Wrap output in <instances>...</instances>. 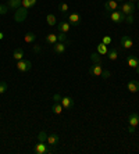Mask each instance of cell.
I'll return each mask as SVG.
<instances>
[{
  "instance_id": "37",
  "label": "cell",
  "mask_w": 139,
  "mask_h": 154,
  "mask_svg": "<svg viewBox=\"0 0 139 154\" xmlns=\"http://www.w3.org/2000/svg\"><path fill=\"white\" fill-rule=\"evenodd\" d=\"M135 126H131V125H128V132L129 133H134V132H135Z\"/></svg>"
},
{
  "instance_id": "24",
  "label": "cell",
  "mask_w": 139,
  "mask_h": 154,
  "mask_svg": "<svg viewBox=\"0 0 139 154\" xmlns=\"http://www.w3.org/2000/svg\"><path fill=\"white\" fill-rule=\"evenodd\" d=\"M107 58H109L110 61L117 60V58H118V51L115 50V49H113V50H110V51H107Z\"/></svg>"
},
{
  "instance_id": "31",
  "label": "cell",
  "mask_w": 139,
  "mask_h": 154,
  "mask_svg": "<svg viewBox=\"0 0 139 154\" xmlns=\"http://www.w3.org/2000/svg\"><path fill=\"white\" fill-rule=\"evenodd\" d=\"M134 21H135V20H134V14L125 15V22H127V24H129V25H131V24H134Z\"/></svg>"
},
{
  "instance_id": "2",
  "label": "cell",
  "mask_w": 139,
  "mask_h": 154,
  "mask_svg": "<svg viewBox=\"0 0 139 154\" xmlns=\"http://www.w3.org/2000/svg\"><path fill=\"white\" fill-rule=\"evenodd\" d=\"M31 68H32V63L29 60H20V61H17V69L20 72H28V71H31Z\"/></svg>"
},
{
  "instance_id": "13",
  "label": "cell",
  "mask_w": 139,
  "mask_h": 154,
  "mask_svg": "<svg viewBox=\"0 0 139 154\" xmlns=\"http://www.w3.org/2000/svg\"><path fill=\"white\" fill-rule=\"evenodd\" d=\"M61 106L64 108H67V110H70V108L74 107V100L71 97H63L61 99Z\"/></svg>"
},
{
  "instance_id": "14",
  "label": "cell",
  "mask_w": 139,
  "mask_h": 154,
  "mask_svg": "<svg viewBox=\"0 0 139 154\" xmlns=\"http://www.w3.org/2000/svg\"><path fill=\"white\" fill-rule=\"evenodd\" d=\"M46 142L50 144V146H57L58 144V135L57 133H50L49 136H47Z\"/></svg>"
},
{
  "instance_id": "36",
  "label": "cell",
  "mask_w": 139,
  "mask_h": 154,
  "mask_svg": "<svg viewBox=\"0 0 139 154\" xmlns=\"http://www.w3.org/2000/svg\"><path fill=\"white\" fill-rule=\"evenodd\" d=\"M40 50H42V47H40L39 45L33 46V53H40Z\"/></svg>"
},
{
  "instance_id": "32",
  "label": "cell",
  "mask_w": 139,
  "mask_h": 154,
  "mask_svg": "<svg viewBox=\"0 0 139 154\" xmlns=\"http://www.w3.org/2000/svg\"><path fill=\"white\" fill-rule=\"evenodd\" d=\"M100 76H103L104 79H107V78H110L111 76V72L109 71V69H103V72H102V75Z\"/></svg>"
},
{
  "instance_id": "10",
  "label": "cell",
  "mask_w": 139,
  "mask_h": 154,
  "mask_svg": "<svg viewBox=\"0 0 139 154\" xmlns=\"http://www.w3.org/2000/svg\"><path fill=\"white\" fill-rule=\"evenodd\" d=\"M128 125L135 126V128L139 125V115L136 114V112H132V114H129V117H128Z\"/></svg>"
},
{
  "instance_id": "33",
  "label": "cell",
  "mask_w": 139,
  "mask_h": 154,
  "mask_svg": "<svg viewBox=\"0 0 139 154\" xmlns=\"http://www.w3.org/2000/svg\"><path fill=\"white\" fill-rule=\"evenodd\" d=\"M22 7H25L27 10H29V8H32V6H31V3H29V0H22Z\"/></svg>"
},
{
  "instance_id": "16",
  "label": "cell",
  "mask_w": 139,
  "mask_h": 154,
  "mask_svg": "<svg viewBox=\"0 0 139 154\" xmlns=\"http://www.w3.org/2000/svg\"><path fill=\"white\" fill-rule=\"evenodd\" d=\"M128 65L131 68H136L139 65V58L136 56H129L128 57Z\"/></svg>"
},
{
  "instance_id": "19",
  "label": "cell",
  "mask_w": 139,
  "mask_h": 154,
  "mask_svg": "<svg viewBox=\"0 0 139 154\" xmlns=\"http://www.w3.org/2000/svg\"><path fill=\"white\" fill-rule=\"evenodd\" d=\"M63 110H64V107L61 106V103H54L53 106H52V111H53V114L60 115L61 112H63Z\"/></svg>"
},
{
  "instance_id": "30",
  "label": "cell",
  "mask_w": 139,
  "mask_h": 154,
  "mask_svg": "<svg viewBox=\"0 0 139 154\" xmlns=\"http://www.w3.org/2000/svg\"><path fill=\"white\" fill-rule=\"evenodd\" d=\"M6 90H7V82L2 81V82H0V94H3Z\"/></svg>"
},
{
  "instance_id": "41",
  "label": "cell",
  "mask_w": 139,
  "mask_h": 154,
  "mask_svg": "<svg viewBox=\"0 0 139 154\" xmlns=\"http://www.w3.org/2000/svg\"><path fill=\"white\" fill-rule=\"evenodd\" d=\"M136 72H138V74H139V65H138V67H136Z\"/></svg>"
},
{
  "instance_id": "7",
  "label": "cell",
  "mask_w": 139,
  "mask_h": 154,
  "mask_svg": "<svg viewBox=\"0 0 139 154\" xmlns=\"http://www.w3.org/2000/svg\"><path fill=\"white\" fill-rule=\"evenodd\" d=\"M33 151L36 154H46L47 153V146L45 144V142H38V144H35Z\"/></svg>"
},
{
  "instance_id": "40",
  "label": "cell",
  "mask_w": 139,
  "mask_h": 154,
  "mask_svg": "<svg viewBox=\"0 0 139 154\" xmlns=\"http://www.w3.org/2000/svg\"><path fill=\"white\" fill-rule=\"evenodd\" d=\"M128 2H132V3H135V2H138V0H128Z\"/></svg>"
},
{
  "instance_id": "34",
  "label": "cell",
  "mask_w": 139,
  "mask_h": 154,
  "mask_svg": "<svg viewBox=\"0 0 139 154\" xmlns=\"http://www.w3.org/2000/svg\"><path fill=\"white\" fill-rule=\"evenodd\" d=\"M61 99H63V97H61L60 94H57V93H56V94H54V96H53V100H54V103H61Z\"/></svg>"
},
{
  "instance_id": "20",
  "label": "cell",
  "mask_w": 139,
  "mask_h": 154,
  "mask_svg": "<svg viewBox=\"0 0 139 154\" xmlns=\"http://www.w3.org/2000/svg\"><path fill=\"white\" fill-rule=\"evenodd\" d=\"M24 40H25V43H33V42L36 40V35H35L33 32H28V33H25Z\"/></svg>"
},
{
  "instance_id": "15",
  "label": "cell",
  "mask_w": 139,
  "mask_h": 154,
  "mask_svg": "<svg viewBox=\"0 0 139 154\" xmlns=\"http://www.w3.org/2000/svg\"><path fill=\"white\" fill-rule=\"evenodd\" d=\"M8 8H13V10H17L22 6V0H8L7 2Z\"/></svg>"
},
{
  "instance_id": "29",
  "label": "cell",
  "mask_w": 139,
  "mask_h": 154,
  "mask_svg": "<svg viewBox=\"0 0 139 154\" xmlns=\"http://www.w3.org/2000/svg\"><path fill=\"white\" fill-rule=\"evenodd\" d=\"M8 13V6L7 4H0V15H6Z\"/></svg>"
},
{
  "instance_id": "25",
  "label": "cell",
  "mask_w": 139,
  "mask_h": 154,
  "mask_svg": "<svg viewBox=\"0 0 139 154\" xmlns=\"http://www.w3.org/2000/svg\"><path fill=\"white\" fill-rule=\"evenodd\" d=\"M57 39H58V42L65 43V45H70V43H71V40L67 39V33H64V32H60V33H58Z\"/></svg>"
},
{
  "instance_id": "23",
  "label": "cell",
  "mask_w": 139,
  "mask_h": 154,
  "mask_svg": "<svg viewBox=\"0 0 139 154\" xmlns=\"http://www.w3.org/2000/svg\"><path fill=\"white\" fill-rule=\"evenodd\" d=\"M46 42L49 43V45H54V43H57L58 42L57 35H56V33H49V35L46 36Z\"/></svg>"
},
{
  "instance_id": "21",
  "label": "cell",
  "mask_w": 139,
  "mask_h": 154,
  "mask_svg": "<svg viewBox=\"0 0 139 154\" xmlns=\"http://www.w3.org/2000/svg\"><path fill=\"white\" fill-rule=\"evenodd\" d=\"M107 51H109V50H107V45H104L103 42L97 45V53H99L100 56H106Z\"/></svg>"
},
{
  "instance_id": "18",
  "label": "cell",
  "mask_w": 139,
  "mask_h": 154,
  "mask_svg": "<svg viewBox=\"0 0 139 154\" xmlns=\"http://www.w3.org/2000/svg\"><path fill=\"white\" fill-rule=\"evenodd\" d=\"M70 24L68 22H65V21H63V22H58V32H64V33H67L68 31H70Z\"/></svg>"
},
{
  "instance_id": "22",
  "label": "cell",
  "mask_w": 139,
  "mask_h": 154,
  "mask_svg": "<svg viewBox=\"0 0 139 154\" xmlns=\"http://www.w3.org/2000/svg\"><path fill=\"white\" fill-rule=\"evenodd\" d=\"M46 22L49 24L50 26H53L57 24V18H56V15L54 14H47L46 15Z\"/></svg>"
},
{
  "instance_id": "12",
  "label": "cell",
  "mask_w": 139,
  "mask_h": 154,
  "mask_svg": "<svg viewBox=\"0 0 139 154\" xmlns=\"http://www.w3.org/2000/svg\"><path fill=\"white\" fill-rule=\"evenodd\" d=\"M132 45H134V42H132V39L128 35H125L121 38V46L124 47V49H131Z\"/></svg>"
},
{
  "instance_id": "8",
  "label": "cell",
  "mask_w": 139,
  "mask_h": 154,
  "mask_svg": "<svg viewBox=\"0 0 139 154\" xmlns=\"http://www.w3.org/2000/svg\"><path fill=\"white\" fill-rule=\"evenodd\" d=\"M104 8H106L107 11H115L118 8V2H115V0H107V2H104Z\"/></svg>"
},
{
  "instance_id": "1",
  "label": "cell",
  "mask_w": 139,
  "mask_h": 154,
  "mask_svg": "<svg viewBox=\"0 0 139 154\" xmlns=\"http://www.w3.org/2000/svg\"><path fill=\"white\" fill-rule=\"evenodd\" d=\"M28 17V10L25 7H20L15 10L14 13V21L15 22H22L25 21V18Z\"/></svg>"
},
{
  "instance_id": "27",
  "label": "cell",
  "mask_w": 139,
  "mask_h": 154,
  "mask_svg": "<svg viewBox=\"0 0 139 154\" xmlns=\"http://www.w3.org/2000/svg\"><path fill=\"white\" fill-rule=\"evenodd\" d=\"M58 10H60L63 14H67L68 11H70V7H68L67 3H64V2H63V3H60V6H58Z\"/></svg>"
},
{
  "instance_id": "9",
  "label": "cell",
  "mask_w": 139,
  "mask_h": 154,
  "mask_svg": "<svg viewBox=\"0 0 139 154\" xmlns=\"http://www.w3.org/2000/svg\"><path fill=\"white\" fill-rule=\"evenodd\" d=\"M127 89H128L131 93H136V92H139V82L135 81V79H131V81L128 82V85H127Z\"/></svg>"
},
{
  "instance_id": "39",
  "label": "cell",
  "mask_w": 139,
  "mask_h": 154,
  "mask_svg": "<svg viewBox=\"0 0 139 154\" xmlns=\"http://www.w3.org/2000/svg\"><path fill=\"white\" fill-rule=\"evenodd\" d=\"M3 38H4V35H3V33H2V32H0V40L3 39Z\"/></svg>"
},
{
  "instance_id": "35",
  "label": "cell",
  "mask_w": 139,
  "mask_h": 154,
  "mask_svg": "<svg viewBox=\"0 0 139 154\" xmlns=\"http://www.w3.org/2000/svg\"><path fill=\"white\" fill-rule=\"evenodd\" d=\"M103 43H104V45H110V43H111V38H110V36H103Z\"/></svg>"
},
{
  "instance_id": "4",
  "label": "cell",
  "mask_w": 139,
  "mask_h": 154,
  "mask_svg": "<svg viewBox=\"0 0 139 154\" xmlns=\"http://www.w3.org/2000/svg\"><path fill=\"white\" fill-rule=\"evenodd\" d=\"M110 18L111 21L115 22V24H121V22L125 21V14L122 13V11H111L110 13Z\"/></svg>"
},
{
  "instance_id": "11",
  "label": "cell",
  "mask_w": 139,
  "mask_h": 154,
  "mask_svg": "<svg viewBox=\"0 0 139 154\" xmlns=\"http://www.w3.org/2000/svg\"><path fill=\"white\" fill-rule=\"evenodd\" d=\"M53 51L57 54H63L65 53V43H61V42H57L53 45Z\"/></svg>"
},
{
  "instance_id": "6",
  "label": "cell",
  "mask_w": 139,
  "mask_h": 154,
  "mask_svg": "<svg viewBox=\"0 0 139 154\" xmlns=\"http://www.w3.org/2000/svg\"><path fill=\"white\" fill-rule=\"evenodd\" d=\"M68 24L72 26H78L81 24V15L78 13H71L68 15Z\"/></svg>"
},
{
  "instance_id": "3",
  "label": "cell",
  "mask_w": 139,
  "mask_h": 154,
  "mask_svg": "<svg viewBox=\"0 0 139 154\" xmlns=\"http://www.w3.org/2000/svg\"><path fill=\"white\" fill-rule=\"evenodd\" d=\"M135 10H136V6H135V3H132V2H125V3L121 6V11L125 15L134 14Z\"/></svg>"
},
{
  "instance_id": "28",
  "label": "cell",
  "mask_w": 139,
  "mask_h": 154,
  "mask_svg": "<svg viewBox=\"0 0 139 154\" xmlns=\"http://www.w3.org/2000/svg\"><path fill=\"white\" fill-rule=\"evenodd\" d=\"M90 60H92V63H102V58H100V54L97 53V51H95V53L90 54Z\"/></svg>"
},
{
  "instance_id": "5",
  "label": "cell",
  "mask_w": 139,
  "mask_h": 154,
  "mask_svg": "<svg viewBox=\"0 0 139 154\" xmlns=\"http://www.w3.org/2000/svg\"><path fill=\"white\" fill-rule=\"evenodd\" d=\"M103 69L104 68H103V65H102V63H93L92 67L89 68V74L93 76H100Z\"/></svg>"
},
{
  "instance_id": "42",
  "label": "cell",
  "mask_w": 139,
  "mask_h": 154,
  "mask_svg": "<svg viewBox=\"0 0 139 154\" xmlns=\"http://www.w3.org/2000/svg\"><path fill=\"white\" fill-rule=\"evenodd\" d=\"M136 7H138V8H139V0H138V4H136Z\"/></svg>"
},
{
  "instance_id": "26",
  "label": "cell",
  "mask_w": 139,
  "mask_h": 154,
  "mask_svg": "<svg viewBox=\"0 0 139 154\" xmlns=\"http://www.w3.org/2000/svg\"><path fill=\"white\" fill-rule=\"evenodd\" d=\"M47 132L46 131H42V132H39L38 133V142H46L47 140Z\"/></svg>"
},
{
  "instance_id": "38",
  "label": "cell",
  "mask_w": 139,
  "mask_h": 154,
  "mask_svg": "<svg viewBox=\"0 0 139 154\" xmlns=\"http://www.w3.org/2000/svg\"><path fill=\"white\" fill-rule=\"evenodd\" d=\"M29 3H31V6H32V7H33V6H35V4H36V0H29Z\"/></svg>"
},
{
  "instance_id": "43",
  "label": "cell",
  "mask_w": 139,
  "mask_h": 154,
  "mask_svg": "<svg viewBox=\"0 0 139 154\" xmlns=\"http://www.w3.org/2000/svg\"><path fill=\"white\" fill-rule=\"evenodd\" d=\"M115 2H122V0H115Z\"/></svg>"
},
{
  "instance_id": "17",
  "label": "cell",
  "mask_w": 139,
  "mask_h": 154,
  "mask_svg": "<svg viewBox=\"0 0 139 154\" xmlns=\"http://www.w3.org/2000/svg\"><path fill=\"white\" fill-rule=\"evenodd\" d=\"M13 58H14L15 61H20V60H22L24 58V50L22 49H15L14 50V53H13Z\"/></svg>"
}]
</instances>
